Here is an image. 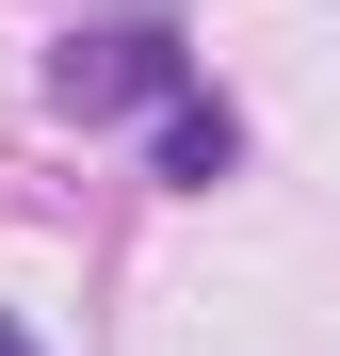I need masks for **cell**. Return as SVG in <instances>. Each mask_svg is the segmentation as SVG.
<instances>
[{"label": "cell", "instance_id": "2", "mask_svg": "<svg viewBox=\"0 0 340 356\" xmlns=\"http://www.w3.org/2000/svg\"><path fill=\"white\" fill-rule=\"evenodd\" d=\"M227 162H243V113H227L211 81H195V97H162V178H179V195H211Z\"/></svg>", "mask_w": 340, "mask_h": 356}, {"label": "cell", "instance_id": "3", "mask_svg": "<svg viewBox=\"0 0 340 356\" xmlns=\"http://www.w3.org/2000/svg\"><path fill=\"white\" fill-rule=\"evenodd\" d=\"M0 356H33V324H17V308H0Z\"/></svg>", "mask_w": 340, "mask_h": 356}, {"label": "cell", "instance_id": "1", "mask_svg": "<svg viewBox=\"0 0 340 356\" xmlns=\"http://www.w3.org/2000/svg\"><path fill=\"white\" fill-rule=\"evenodd\" d=\"M49 97L81 113H162V97H195V49H179V17H113V33H65V65H49Z\"/></svg>", "mask_w": 340, "mask_h": 356}]
</instances>
